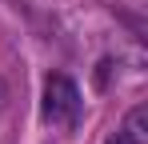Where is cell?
<instances>
[{
  "instance_id": "obj_1",
  "label": "cell",
  "mask_w": 148,
  "mask_h": 144,
  "mask_svg": "<svg viewBox=\"0 0 148 144\" xmlns=\"http://www.w3.org/2000/svg\"><path fill=\"white\" fill-rule=\"evenodd\" d=\"M40 116L48 124H76L80 116V88H76L68 76H48L44 80V104H40Z\"/></svg>"
},
{
  "instance_id": "obj_2",
  "label": "cell",
  "mask_w": 148,
  "mask_h": 144,
  "mask_svg": "<svg viewBox=\"0 0 148 144\" xmlns=\"http://www.w3.org/2000/svg\"><path fill=\"white\" fill-rule=\"evenodd\" d=\"M124 144H148V108L144 104H136L128 116H124V128L116 132Z\"/></svg>"
},
{
  "instance_id": "obj_3",
  "label": "cell",
  "mask_w": 148,
  "mask_h": 144,
  "mask_svg": "<svg viewBox=\"0 0 148 144\" xmlns=\"http://www.w3.org/2000/svg\"><path fill=\"white\" fill-rule=\"evenodd\" d=\"M4 104H8V84L0 80V108H4Z\"/></svg>"
},
{
  "instance_id": "obj_4",
  "label": "cell",
  "mask_w": 148,
  "mask_h": 144,
  "mask_svg": "<svg viewBox=\"0 0 148 144\" xmlns=\"http://www.w3.org/2000/svg\"><path fill=\"white\" fill-rule=\"evenodd\" d=\"M108 144H124V140H120V136H112V140H108Z\"/></svg>"
}]
</instances>
